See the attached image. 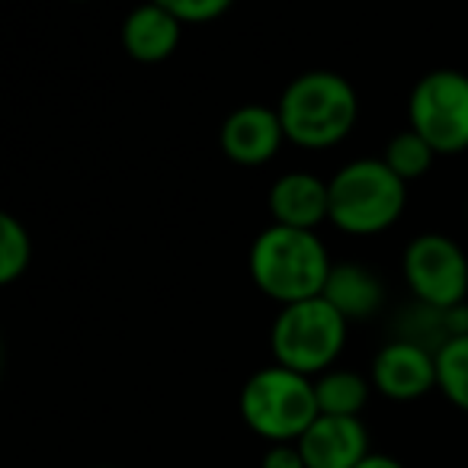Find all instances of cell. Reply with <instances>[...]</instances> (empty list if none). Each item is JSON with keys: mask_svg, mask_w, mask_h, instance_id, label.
<instances>
[{"mask_svg": "<svg viewBox=\"0 0 468 468\" xmlns=\"http://www.w3.org/2000/svg\"><path fill=\"white\" fill-rule=\"evenodd\" d=\"M299 452L308 468H359L372 455L369 430L359 417L321 414L299 440Z\"/></svg>", "mask_w": 468, "mask_h": 468, "instance_id": "10", "label": "cell"}, {"mask_svg": "<svg viewBox=\"0 0 468 468\" xmlns=\"http://www.w3.org/2000/svg\"><path fill=\"white\" fill-rule=\"evenodd\" d=\"M100 468H116V465H100Z\"/></svg>", "mask_w": 468, "mask_h": 468, "instance_id": "22", "label": "cell"}, {"mask_svg": "<svg viewBox=\"0 0 468 468\" xmlns=\"http://www.w3.org/2000/svg\"><path fill=\"white\" fill-rule=\"evenodd\" d=\"M321 299L331 302L346 321H369L385 305V282L363 263H334Z\"/></svg>", "mask_w": 468, "mask_h": 468, "instance_id": "14", "label": "cell"}, {"mask_svg": "<svg viewBox=\"0 0 468 468\" xmlns=\"http://www.w3.org/2000/svg\"><path fill=\"white\" fill-rule=\"evenodd\" d=\"M346 331H350V321L318 295V299L280 308L270 327V353L282 369L318 378L337 369L334 363L346 346Z\"/></svg>", "mask_w": 468, "mask_h": 468, "instance_id": "5", "label": "cell"}, {"mask_svg": "<svg viewBox=\"0 0 468 468\" xmlns=\"http://www.w3.org/2000/svg\"><path fill=\"white\" fill-rule=\"evenodd\" d=\"M408 122L436 154L468 151V74L455 68L423 74L410 87Z\"/></svg>", "mask_w": 468, "mask_h": 468, "instance_id": "6", "label": "cell"}, {"mask_svg": "<svg viewBox=\"0 0 468 468\" xmlns=\"http://www.w3.org/2000/svg\"><path fill=\"white\" fill-rule=\"evenodd\" d=\"M369 382L388 401H417L436 388V356L414 344L388 340L372 356Z\"/></svg>", "mask_w": 468, "mask_h": 468, "instance_id": "9", "label": "cell"}, {"mask_svg": "<svg viewBox=\"0 0 468 468\" xmlns=\"http://www.w3.org/2000/svg\"><path fill=\"white\" fill-rule=\"evenodd\" d=\"M33 263V238H29L27 225L14 215L0 218V282L10 286L16 282Z\"/></svg>", "mask_w": 468, "mask_h": 468, "instance_id": "18", "label": "cell"}, {"mask_svg": "<svg viewBox=\"0 0 468 468\" xmlns=\"http://www.w3.org/2000/svg\"><path fill=\"white\" fill-rule=\"evenodd\" d=\"M280 112L286 142L305 151L337 148L359 119L356 87L337 71H305L280 93Z\"/></svg>", "mask_w": 468, "mask_h": 468, "instance_id": "2", "label": "cell"}, {"mask_svg": "<svg viewBox=\"0 0 468 468\" xmlns=\"http://www.w3.org/2000/svg\"><path fill=\"white\" fill-rule=\"evenodd\" d=\"M401 276L414 302L433 308H455L468 302V257L440 231L410 238L401 254Z\"/></svg>", "mask_w": 468, "mask_h": 468, "instance_id": "7", "label": "cell"}, {"mask_svg": "<svg viewBox=\"0 0 468 468\" xmlns=\"http://www.w3.org/2000/svg\"><path fill=\"white\" fill-rule=\"evenodd\" d=\"M331 225L350 238H376L398 225L408 206V183L382 157H356L327 180Z\"/></svg>", "mask_w": 468, "mask_h": 468, "instance_id": "3", "label": "cell"}, {"mask_svg": "<svg viewBox=\"0 0 468 468\" xmlns=\"http://www.w3.org/2000/svg\"><path fill=\"white\" fill-rule=\"evenodd\" d=\"M267 208L273 215V225L314 231L321 221H331V186L318 174L289 170L270 186Z\"/></svg>", "mask_w": 468, "mask_h": 468, "instance_id": "11", "label": "cell"}, {"mask_svg": "<svg viewBox=\"0 0 468 468\" xmlns=\"http://www.w3.org/2000/svg\"><path fill=\"white\" fill-rule=\"evenodd\" d=\"M436 388L468 414V334L436 353Z\"/></svg>", "mask_w": 468, "mask_h": 468, "instance_id": "17", "label": "cell"}, {"mask_svg": "<svg viewBox=\"0 0 468 468\" xmlns=\"http://www.w3.org/2000/svg\"><path fill=\"white\" fill-rule=\"evenodd\" d=\"M248 270L254 286L280 308L318 299L327 286L334 261L318 231L270 225L250 244Z\"/></svg>", "mask_w": 468, "mask_h": 468, "instance_id": "1", "label": "cell"}, {"mask_svg": "<svg viewBox=\"0 0 468 468\" xmlns=\"http://www.w3.org/2000/svg\"><path fill=\"white\" fill-rule=\"evenodd\" d=\"M468 334V302L455 308H433L423 302H408L391 318V340L414 344L427 353H440L446 344Z\"/></svg>", "mask_w": 468, "mask_h": 468, "instance_id": "12", "label": "cell"}, {"mask_svg": "<svg viewBox=\"0 0 468 468\" xmlns=\"http://www.w3.org/2000/svg\"><path fill=\"white\" fill-rule=\"evenodd\" d=\"M286 132H282L276 106L244 103L225 116L218 129L221 154L238 167H263L280 154Z\"/></svg>", "mask_w": 468, "mask_h": 468, "instance_id": "8", "label": "cell"}, {"mask_svg": "<svg viewBox=\"0 0 468 468\" xmlns=\"http://www.w3.org/2000/svg\"><path fill=\"white\" fill-rule=\"evenodd\" d=\"M170 14L183 23V27H199V23H212L231 10L228 0H164Z\"/></svg>", "mask_w": 468, "mask_h": 468, "instance_id": "19", "label": "cell"}, {"mask_svg": "<svg viewBox=\"0 0 468 468\" xmlns=\"http://www.w3.org/2000/svg\"><path fill=\"white\" fill-rule=\"evenodd\" d=\"M372 382L353 369H331L314 378L318 410L327 417H359L369 401Z\"/></svg>", "mask_w": 468, "mask_h": 468, "instance_id": "15", "label": "cell"}, {"mask_svg": "<svg viewBox=\"0 0 468 468\" xmlns=\"http://www.w3.org/2000/svg\"><path fill=\"white\" fill-rule=\"evenodd\" d=\"M238 408L250 433L276 442H299L305 430L321 417L314 398V378L282 366H263L241 385Z\"/></svg>", "mask_w": 468, "mask_h": 468, "instance_id": "4", "label": "cell"}, {"mask_svg": "<svg viewBox=\"0 0 468 468\" xmlns=\"http://www.w3.org/2000/svg\"><path fill=\"white\" fill-rule=\"evenodd\" d=\"M183 36V23L170 14L167 4H144L132 10L122 23V48L129 58L142 65L167 61L176 52Z\"/></svg>", "mask_w": 468, "mask_h": 468, "instance_id": "13", "label": "cell"}, {"mask_svg": "<svg viewBox=\"0 0 468 468\" xmlns=\"http://www.w3.org/2000/svg\"><path fill=\"white\" fill-rule=\"evenodd\" d=\"M436 157L440 154H436L410 125L404 132H398V135H391L382 151V161L388 164L391 174L404 183H414V180H420V176H427Z\"/></svg>", "mask_w": 468, "mask_h": 468, "instance_id": "16", "label": "cell"}, {"mask_svg": "<svg viewBox=\"0 0 468 468\" xmlns=\"http://www.w3.org/2000/svg\"><path fill=\"white\" fill-rule=\"evenodd\" d=\"M261 468H308V465L299 452V442H276V446H267Z\"/></svg>", "mask_w": 468, "mask_h": 468, "instance_id": "20", "label": "cell"}, {"mask_svg": "<svg viewBox=\"0 0 468 468\" xmlns=\"http://www.w3.org/2000/svg\"><path fill=\"white\" fill-rule=\"evenodd\" d=\"M359 468H404L401 462L395 459V455H385V452H372L369 459L363 462Z\"/></svg>", "mask_w": 468, "mask_h": 468, "instance_id": "21", "label": "cell"}]
</instances>
